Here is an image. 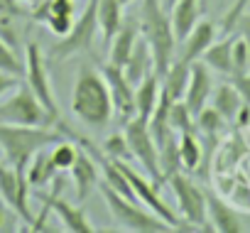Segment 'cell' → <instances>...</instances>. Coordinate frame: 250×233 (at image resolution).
I'll use <instances>...</instances> for the list:
<instances>
[{
	"label": "cell",
	"instance_id": "1",
	"mask_svg": "<svg viewBox=\"0 0 250 233\" xmlns=\"http://www.w3.org/2000/svg\"><path fill=\"white\" fill-rule=\"evenodd\" d=\"M71 113L91 128H105L113 118V101L103 74L93 69H81L71 93Z\"/></svg>",
	"mask_w": 250,
	"mask_h": 233
},
{
	"label": "cell",
	"instance_id": "2",
	"mask_svg": "<svg viewBox=\"0 0 250 233\" xmlns=\"http://www.w3.org/2000/svg\"><path fill=\"white\" fill-rule=\"evenodd\" d=\"M62 140V130L54 126H13L0 123V152L18 172H25L35 152Z\"/></svg>",
	"mask_w": 250,
	"mask_h": 233
},
{
	"label": "cell",
	"instance_id": "3",
	"mask_svg": "<svg viewBox=\"0 0 250 233\" xmlns=\"http://www.w3.org/2000/svg\"><path fill=\"white\" fill-rule=\"evenodd\" d=\"M140 35L145 37L152 62H155V74L162 79V74L169 69L174 54H177V37L169 22V13L162 8V0H143L140 10Z\"/></svg>",
	"mask_w": 250,
	"mask_h": 233
},
{
	"label": "cell",
	"instance_id": "4",
	"mask_svg": "<svg viewBox=\"0 0 250 233\" xmlns=\"http://www.w3.org/2000/svg\"><path fill=\"white\" fill-rule=\"evenodd\" d=\"M101 196L115 221V226L120 231H130V233H165L172 231V226L167 221H162L157 213H152L150 209H143L140 204L125 199L123 194H118L115 189H110L105 182H98Z\"/></svg>",
	"mask_w": 250,
	"mask_h": 233
},
{
	"label": "cell",
	"instance_id": "5",
	"mask_svg": "<svg viewBox=\"0 0 250 233\" xmlns=\"http://www.w3.org/2000/svg\"><path fill=\"white\" fill-rule=\"evenodd\" d=\"M98 35V0H86V8L83 13L74 20L71 30L62 37V42H57L52 49H49V62L57 64V62H64L79 52H86L93 47V40Z\"/></svg>",
	"mask_w": 250,
	"mask_h": 233
},
{
	"label": "cell",
	"instance_id": "6",
	"mask_svg": "<svg viewBox=\"0 0 250 233\" xmlns=\"http://www.w3.org/2000/svg\"><path fill=\"white\" fill-rule=\"evenodd\" d=\"M125 140L130 145V152H133V160L145 169V174L155 182L157 189H162L167 182L162 177V169H160V157H157V143L150 133V126L145 118L140 115H133L130 121H125V130H123Z\"/></svg>",
	"mask_w": 250,
	"mask_h": 233
},
{
	"label": "cell",
	"instance_id": "7",
	"mask_svg": "<svg viewBox=\"0 0 250 233\" xmlns=\"http://www.w3.org/2000/svg\"><path fill=\"white\" fill-rule=\"evenodd\" d=\"M0 123L13 126H57L27 84L15 86L5 101H0Z\"/></svg>",
	"mask_w": 250,
	"mask_h": 233
},
{
	"label": "cell",
	"instance_id": "8",
	"mask_svg": "<svg viewBox=\"0 0 250 233\" xmlns=\"http://www.w3.org/2000/svg\"><path fill=\"white\" fill-rule=\"evenodd\" d=\"M167 184L174 191V199H177V206L182 211V218L189 226L199 228V231H213L208 226V216H206V191L189 174H182V172L172 174L167 179Z\"/></svg>",
	"mask_w": 250,
	"mask_h": 233
},
{
	"label": "cell",
	"instance_id": "9",
	"mask_svg": "<svg viewBox=\"0 0 250 233\" xmlns=\"http://www.w3.org/2000/svg\"><path fill=\"white\" fill-rule=\"evenodd\" d=\"M120 169H123V174L128 177V182L133 184V191H135V196H138V201L140 204H145L152 213H157L162 221H167L169 226H172V231H196L194 226H187V221L184 218H179L177 213H174V209L160 196V189L155 187V182L152 179H145L143 174H138L128 162H120V160H113Z\"/></svg>",
	"mask_w": 250,
	"mask_h": 233
},
{
	"label": "cell",
	"instance_id": "10",
	"mask_svg": "<svg viewBox=\"0 0 250 233\" xmlns=\"http://www.w3.org/2000/svg\"><path fill=\"white\" fill-rule=\"evenodd\" d=\"M25 84L32 88V93L44 106V110L52 115L54 121H59V108H57V98H54V91H52V84H49V71H47V64H44V57H42L37 42H27Z\"/></svg>",
	"mask_w": 250,
	"mask_h": 233
},
{
	"label": "cell",
	"instance_id": "11",
	"mask_svg": "<svg viewBox=\"0 0 250 233\" xmlns=\"http://www.w3.org/2000/svg\"><path fill=\"white\" fill-rule=\"evenodd\" d=\"M27 179L25 172H18L13 165H0V199H3L20 218L22 223H32V211L27 204Z\"/></svg>",
	"mask_w": 250,
	"mask_h": 233
},
{
	"label": "cell",
	"instance_id": "12",
	"mask_svg": "<svg viewBox=\"0 0 250 233\" xmlns=\"http://www.w3.org/2000/svg\"><path fill=\"white\" fill-rule=\"evenodd\" d=\"M59 194H62V177H57V179L52 182V191H49V194H42L44 209L54 211L69 233H96V228L91 226V221H88V216H86V211H83L81 206L69 204V201L62 199Z\"/></svg>",
	"mask_w": 250,
	"mask_h": 233
},
{
	"label": "cell",
	"instance_id": "13",
	"mask_svg": "<svg viewBox=\"0 0 250 233\" xmlns=\"http://www.w3.org/2000/svg\"><path fill=\"white\" fill-rule=\"evenodd\" d=\"M103 79L108 84V91H110V101H113V113H118L123 121H130L135 113V86L125 79L123 74V66L118 64H105L103 66Z\"/></svg>",
	"mask_w": 250,
	"mask_h": 233
},
{
	"label": "cell",
	"instance_id": "14",
	"mask_svg": "<svg viewBox=\"0 0 250 233\" xmlns=\"http://www.w3.org/2000/svg\"><path fill=\"white\" fill-rule=\"evenodd\" d=\"M211 93H213V79H211V69L196 59L191 62V71H189V84H187V93H184V103L187 108L191 110V115L196 118V115L201 113V108L208 106L211 101Z\"/></svg>",
	"mask_w": 250,
	"mask_h": 233
},
{
	"label": "cell",
	"instance_id": "15",
	"mask_svg": "<svg viewBox=\"0 0 250 233\" xmlns=\"http://www.w3.org/2000/svg\"><path fill=\"white\" fill-rule=\"evenodd\" d=\"M206 216L211 228L218 233H243V221L238 211L213 191H206Z\"/></svg>",
	"mask_w": 250,
	"mask_h": 233
},
{
	"label": "cell",
	"instance_id": "16",
	"mask_svg": "<svg viewBox=\"0 0 250 233\" xmlns=\"http://www.w3.org/2000/svg\"><path fill=\"white\" fill-rule=\"evenodd\" d=\"M213 40H216V25L211 20H199L196 27L179 42L182 44L179 47V59L187 62V64L201 59V54L213 44Z\"/></svg>",
	"mask_w": 250,
	"mask_h": 233
},
{
	"label": "cell",
	"instance_id": "17",
	"mask_svg": "<svg viewBox=\"0 0 250 233\" xmlns=\"http://www.w3.org/2000/svg\"><path fill=\"white\" fill-rule=\"evenodd\" d=\"M71 177H74V184H76V196L79 201H86L91 196V191L98 187V162L79 145V155H76V162L71 165Z\"/></svg>",
	"mask_w": 250,
	"mask_h": 233
},
{
	"label": "cell",
	"instance_id": "18",
	"mask_svg": "<svg viewBox=\"0 0 250 233\" xmlns=\"http://www.w3.org/2000/svg\"><path fill=\"white\" fill-rule=\"evenodd\" d=\"M201 0H177V3L169 8V22L177 37V44L196 27V22L201 20Z\"/></svg>",
	"mask_w": 250,
	"mask_h": 233
},
{
	"label": "cell",
	"instance_id": "19",
	"mask_svg": "<svg viewBox=\"0 0 250 233\" xmlns=\"http://www.w3.org/2000/svg\"><path fill=\"white\" fill-rule=\"evenodd\" d=\"M150 71H155L152 52H150L145 37L140 35L138 42H135V47H133V52H130V57H128V62L123 64V74H125V79H128L133 86H138Z\"/></svg>",
	"mask_w": 250,
	"mask_h": 233
},
{
	"label": "cell",
	"instance_id": "20",
	"mask_svg": "<svg viewBox=\"0 0 250 233\" xmlns=\"http://www.w3.org/2000/svg\"><path fill=\"white\" fill-rule=\"evenodd\" d=\"M59 174H62V172L54 167V162H52L49 152H44V150L35 152V155H32V160L27 162V167H25L27 187H32V189H37V191H40V189H44V187H49Z\"/></svg>",
	"mask_w": 250,
	"mask_h": 233
},
{
	"label": "cell",
	"instance_id": "21",
	"mask_svg": "<svg viewBox=\"0 0 250 233\" xmlns=\"http://www.w3.org/2000/svg\"><path fill=\"white\" fill-rule=\"evenodd\" d=\"M140 37V27L135 22H123V27L115 32V37L108 42V62L110 64H118L123 66L125 62H128L135 42Z\"/></svg>",
	"mask_w": 250,
	"mask_h": 233
},
{
	"label": "cell",
	"instance_id": "22",
	"mask_svg": "<svg viewBox=\"0 0 250 233\" xmlns=\"http://www.w3.org/2000/svg\"><path fill=\"white\" fill-rule=\"evenodd\" d=\"M189 71H191V64L182 62L179 57L172 59L169 69L162 74V93L174 103V101H182L184 93H187V84H189Z\"/></svg>",
	"mask_w": 250,
	"mask_h": 233
},
{
	"label": "cell",
	"instance_id": "23",
	"mask_svg": "<svg viewBox=\"0 0 250 233\" xmlns=\"http://www.w3.org/2000/svg\"><path fill=\"white\" fill-rule=\"evenodd\" d=\"M160 93H162V79L150 71L138 86H135V113L140 115V118H150L157 101H160Z\"/></svg>",
	"mask_w": 250,
	"mask_h": 233
},
{
	"label": "cell",
	"instance_id": "24",
	"mask_svg": "<svg viewBox=\"0 0 250 233\" xmlns=\"http://www.w3.org/2000/svg\"><path fill=\"white\" fill-rule=\"evenodd\" d=\"M201 62L218 74L233 76V37H226L221 42L213 40V44L201 54Z\"/></svg>",
	"mask_w": 250,
	"mask_h": 233
},
{
	"label": "cell",
	"instance_id": "25",
	"mask_svg": "<svg viewBox=\"0 0 250 233\" xmlns=\"http://www.w3.org/2000/svg\"><path fill=\"white\" fill-rule=\"evenodd\" d=\"M123 5L118 0H98V30L103 37V44L108 47V42L115 37V32L123 27Z\"/></svg>",
	"mask_w": 250,
	"mask_h": 233
},
{
	"label": "cell",
	"instance_id": "26",
	"mask_svg": "<svg viewBox=\"0 0 250 233\" xmlns=\"http://www.w3.org/2000/svg\"><path fill=\"white\" fill-rule=\"evenodd\" d=\"M243 103H245V101H243L240 91H238L233 84H221V86L213 88V93H211V106L223 115L226 123H233V121H235V115H238V110H240Z\"/></svg>",
	"mask_w": 250,
	"mask_h": 233
},
{
	"label": "cell",
	"instance_id": "27",
	"mask_svg": "<svg viewBox=\"0 0 250 233\" xmlns=\"http://www.w3.org/2000/svg\"><path fill=\"white\" fill-rule=\"evenodd\" d=\"M179 160H182V169L187 172H196L201 167V160H204V143L201 138H196V130H187V133H179Z\"/></svg>",
	"mask_w": 250,
	"mask_h": 233
},
{
	"label": "cell",
	"instance_id": "28",
	"mask_svg": "<svg viewBox=\"0 0 250 233\" xmlns=\"http://www.w3.org/2000/svg\"><path fill=\"white\" fill-rule=\"evenodd\" d=\"M177 140H179V135L174 133V135H169L165 143L157 145V157H160V169H162L165 182H167L172 174L182 172V160H179V145H177Z\"/></svg>",
	"mask_w": 250,
	"mask_h": 233
},
{
	"label": "cell",
	"instance_id": "29",
	"mask_svg": "<svg viewBox=\"0 0 250 233\" xmlns=\"http://www.w3.org/2000/svg\"><path fill=\"white\" fill-rule=\"evenodd\" d=\"M223 128H226V118H223V115H221L213 106L201 108V113L196 115V130L204 135V140L216 143V138L221 135Z\"/></svg>",
	"mask_w": 250,
	"mask_h": 233
},
{
	"label": "cell",
	"instance_id": "30",
	"mask_svg": "<svg viewBox=\"0 0 250 233\" xmlns=\"http://www.w3.org/2000/svg\"><path fill=\"white\" fill-rule=\"evenodd\" d=\"M0 71L13 74V76H18V79L25 76V62L15 54L13 42H8V40H3V37H0Z\"/></svg>",
	"mask_w": 250,
	"mask_h": 233
},
{
	"label": "cell",
	"instance_id": "31",
	"mask_svg": "<svg viewBox=\"0 0 250 233\" xmlns=\"http://www.w3.org/2000/svg\"><path fill=\"white\" fill-rule=\"evenodd\" d=\"M169 126L174 128V133L196 130V118L191 115V110L187 108L184 101H174V103L169 106Z\"/></svg>",
	"mask_w": 250,
	"mask_h": 233
},
{
	"label": "cell",
	"instance_id": "32",
	"mask_svg": "<svg viewBox=\"0 0 250 233\" xmlns=\"http://www.w3.org/2000/svg\"><path fill=\"white\" fill-rule=\"evenodd\" d=\"M76 155H79V145L66 143V140L54 143V148H52V152H49V157H52V162H54V167H57L59 172H69L71 165L76 162Z\"/></svg>",
	"mask_w": 250,
	"mask_h": 233
},
{
	"label": "cell",
	"instance_id": "33",
	"mask_svg": "<svg viewBox=\"0 0 250 233\" xmlns=\"http://www.w3.org/2000/svg\"><path fill=\"white\" fill-rule=\"evenodd\" d=\"M101 152H103L105 157H110V160H120V162H130V160H133L130 145H128V140H125L123 133L110 135V138L103 143V150H101Z\"/></svg>",
	"mask_w": 250,
	"mask_h": 233
},
{
	"label": "cell",
	"instance_id": "34",
	"mask_svg": "<svg viewBox=\"0 0 250 233\" xmlns=\"http://www.w3.org/2000/svg\"><path fill=\"white\" fill-rule=\"evenodd\" d=\"M250 74V49L243 37H233V76Z\"/></svg>",
	"mask_w": 250,
	"mask_h": 233
},
{
	"label": "cell",
	"instance_id": "35",
	"mask_svg": "<svg viewBox=\"0 0 250 233\" xmlns=\"http://www.w3.org/2000/svg\"><path fill=\"white\" fill-rule=\"evenodd\" d=\"M248 3H250V0H235L233 8L226 13V18H223V32H226V35L235 30V22H238V20H240V15L245 13Z\"/></svg>",
	"mask_w": 250,
	"mask_h": 233
},
{
	"label": "cell",
	"instance_id": "36",
	"mask_svg": "<svg viewBox=\"0 0 250 233\" xmlns=\"http://www.w3.org/2000/svg\"><path fill=\"white\" fill-rule=\"evenodd\" d=\"M22 15V5L18 0H0V22H8Z\"/></svg>",
	"mask_w": 250,
	"mask_h": 233
},
{
	"label": "cell",
	"instance_id": "37",
	"mask_svg": "<svg viewBox=\"0 0 250 233\" xmlns=\"http://www.w3.org/2000/svg\"><path fill=\"white\" fill-rule=\"evenodd\" d=\"M15 86H20V79L13 76V74H5V71H0V98L8 96Z\"/></svg>",
	"mask_w": 250,
	"mask_h": 233
},
{
	"label": "cell",
	"instance_id": "38",
	"mask_svg": "<svg viewBox=\"0 0 250 233\" xmlns=\"http://www.w3.org/2000/svg\"><path fill=\"white\" fill-rule=\"evenodd\" d=\"M233 86L240 91L243 101L250 103V74H240V76H233Z\"/></svg>",
	"mask_w": 250,
	"mask_h": 233
},
{
	"label": "cell",
	"instance_id": "39",
	"mask_svg": "<svg viewBox=\"0 0 250 233\" xmlns=\"http://www.w3.org/2000/svg\"><path fill=\"white\" fill-rule=\"evenodd\" d=\"M235 27L240 30V37L245 40V44H248V49H250V15H240V20L235 22Z\"/></svg>",
	"mask_w": 250,
	"mask_h": 233
},
{
	"label": "cell",
	"instance_id": "40",
	"mask_svg": "<svg viewBox=\"0 0 250 233\" xmlns=\"http://www.w3.org/2000/svg\"><path fill=\"white\" fill-rule=\"evenodd\" d=\"M174 3H177V0H162V8H165V10L169 13V8H172Z\"/></svg>",
	"mask_w": 250,
	"mask_h": 233
},
{
	"label": "cell",
	"instance_id": "41",
	"mask_svg": "<svg viewBox=\"0 0 250 233\" xmlns=\"http://www.w3.org/2000/svg\"><path fill=\"white\" fill-rule=\"evenodd\" d=\"M20 5H37V3H42V0H18Z\"/></svg>",
	"mask_w": 250,
	"mask_h": 233
},
{
	"label": "cell",
	"instance_id": "42",
	"mask_svg": "<svg viewBox=\"0 0 250 233\" xmlns=\"http://www.w3.org/2000/svg\"><path fill=\"white\" fill-rule=\"evenodd\" d=\"M3 223H5V209L0 206V228H3Z\"/></svg>",
	"mask_w": 250,
	"mask_h": 233
},
{
	"label": "cell",
	"instance_id": "43",
	"mask_svg": "<svg viewBox=\"0 0 250 233\" xmlns=\"http://www.w3.org/2000/svg\"><path fill=\"white\" fill-rule=\"evenodd\" d=\"M118 3H120V5L125 8V5H130V3H135V0H118Z\"/></svg>",
	"mask_w": 250,
	"mask_h": 233
},
{
	"label": "cell",
	"instance_id": "44",
	"mask_svg": "<svg viewBox=\"0 0 250 233\" xmlns=\"http://www.w3.org/2000/svg\"><path fill=\"white\" fill-rule=\"evenodd\" d=\"M221 3H223V0H221Z\"/></svg>",
	"mask_w": 250,
	"mask_h": 233
}]
</instances>
